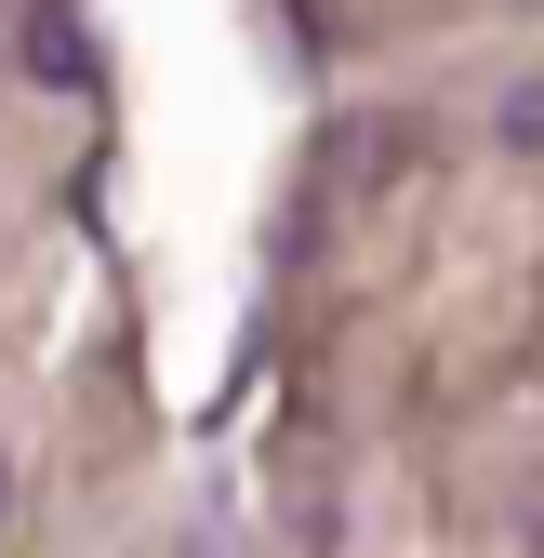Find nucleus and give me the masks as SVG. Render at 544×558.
<instances>
[{
	"label": "nucleus",
	"instance_id": "2",
	"mask_svg": "<svg viewBox=\"0 0 544 558\" xmlns=\"http://www.w3.org/2000/svg\"><path fill=\"white\" fill-rule=\"evenodd\" d=\"M81 66H94V53H81V14H66V0H27V81H53V94H66Z\"/></svg>",
	"mask_w": 544,
	"mask_h": 558
},
{
	"label": "nucleus",
	"instance_id": "4",
	"mask_svg": "<svg viewBox=\"0 0 544 558\" xmlns=\"http://www.w3.org/2000/svg\"><path fill=\"white\" fill-rule=\"evenodd\" d=\"M0 519H14V452H0Z\"/></svg>",
	"mask_w": 544,
	"mask_h": 558
},
{
	"label": "nucleus",
	"instance_id": "1",
	"mask_svg": "<svg viewBox=\"0 0 544 558\" xmlns=\"http://www.w3.org/2000/svg\"><path fill=\"white\" fill-rule=\"evenodd\" d=\"M412 120H385V107H359L346 133H332V186H346V199H398V186H412Z\"/></svg>",
	"mask_w": 544,
	"mask_h": 558
},
{
	"label": "nucleus",
	"instance_id": "3",
	"mask_svg": "<svg viewBox=\"0 0 544 558\" xmlns=\"http://www.w3.org/2000/svg\"><path fill=\"white\" fill-rule=\"evenodd\" d=\"M492 147L544 160V66H518V81H505V107H492Z\"/></svg>",
	"mask_w": 544,
	"mask_h": 558
}]
</instances>
